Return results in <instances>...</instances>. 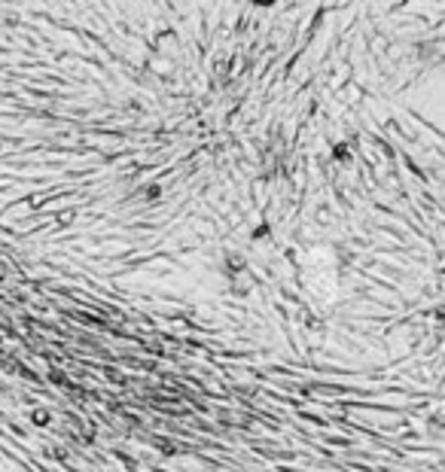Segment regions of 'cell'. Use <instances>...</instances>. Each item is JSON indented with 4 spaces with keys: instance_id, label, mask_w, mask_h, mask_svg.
I'll return each instance as SVG.
<instances>
[{
    "instance_id": "6",
    "label": "cell",
    "mask_w": 445,
    "mask_h": 472,
    "mask_svg": "<svg viewBox=\"0 0 445 472\" xmlns=\"http://www.w3.org/2000/svg\"><path fill=\"white\" fill-rule=\"evenodd\" d=\"M168 64H171V61L159 58V61H156V73H162V76H171V73H174V67H168Z\"/></svg>"
},
{
    "instance_id": "2",
    "label": "cell",
    "mask_w": 445,
    "mask_h": 472,
    "mask_svg": "<svg viewBox=\"0 0 445 472\" xmlns=\"http://www.w3.org/2000/svg\"><path fill=\"white\" fill-rule=\"evenodd\" d=\"M332 159H336L339 165H351L354 162V152H351L348 143H336V146H332Z\"/></svg>"
},
{
    "instance_id": "1",
    "label": "cell",
    "mask_w": 445,
    "mask_h": 472,
    "mask_svg": "<svg viewBox=\"0 0 445 472\" xmlns=\"http://www.w3.org/2000/svg\"><path fill=\"white\" fill-rule=\"evenodd\" d=\"M247 256L238 253V250H229L226 256H223V271H226V278H235V274H244L247 271Z\"/></svg>"
},
{
    "instance_id": "9",
    "label": "cell",
    "mask_w": 445,
    "mask_h": 472,
    "mask_svg": "<svg viewBox=\"0 0 445 472\" xmlns=\"http://www.w3.org/2000/svg\"><path fill=\"white\" fill-rule=\"evenodd\" d=\"M250 4H253V7H272L275 0H250Z\"/></svg>"
},
{
    "instance_id": "8",
    "label": "cell",
    "mask_w": 445,
    "mask_h": 472,
    "mask_svg": "<svg viewBox=\"0 0 445 472\" xmlns=\"http://www.w3.org/2000/svg\"><path fill=\"white\" fill-rule=\"evenodd\" d=\"M49 378H52V384H61V387H67V378H64L61 372H52Z\"/></svg>"
},
{
    "instance_id": "4",
    "label": "cell",
    "mask_w": 445,
    "mask_h": 472,
    "mask_svg": "<svg viewBox=\"0 0 445 472\" xmlns=\"http://www.w3.org/2000/svg\"><path fill=\"white\" fill-rule=\"evenodd\" d=\"M269 231H272L269 222H259V225L250 231V241H266V238H269Z\"/></svg>"
},
{
    "instance_id": "5",
    "label": "cell",
    "mask_w": 445,
    "mask_h": 472,
    "mask_svg": "<svg viewBox=\"0 0 445 472\" xmlns=\"http://www.w3.org/2000/svg\"><path fill=\"white\" fill-rule=\"evenodd\" d=\"M143 195H146L150 201H156V198H162V186H159V183H150V186L143 189Z\"/></svg>"
},
{
    "instance_id": "7",
    "label": "cell",
    "mask_w": 445,
    "mask_h": 472,
    "mask_svg": "<svg viewBox=\"0 0 445 472\" xmlns=\"http://www.w3.org/2000/svg\"><path fill=\"white\" fill-rule=\"evenodd\" d=\"M49 457H55L58 463H64V460H67V451H64V448H55V451H49Z\"/></svg>"
},
{
    "instance_id": "3",
    "label": "cell",
    "mask_w": 445,
    "mask_h": 472,
    "mask_svg": "<svg viewBox=\"0 0 445 472\" xmlns=\"http://www.w3.org/2000/svg\"><path fill=\"white\" fill-rule=\"evenodd\" d=\"M31 423L49 426V423H52V411H49V408H31Z\"/></svg>"
}]
</instances>
